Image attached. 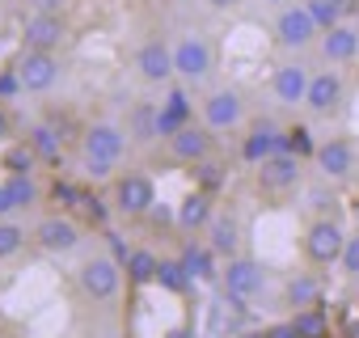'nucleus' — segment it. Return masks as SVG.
I'll list each match as a JSON object with an SVG mask.
<instances>
[{
	"label": "nucleus",
	"instance_id": "obj_16",
	"mask_svg": "<svg viewBox=\"0 0 359 338\" xmlns=\"http://www.w3.org/2000/svg\"><path fill=\"white\" fill-rule=\"evenodd\" d=\"M313 161H317V169H321V174H325V178H334V182L351 178L355 169H359V161H355V148H351L346 140H325V144H317Z\"/></svg>",
	"mask_w": 359,
	"mask_h": 338
},
{
	"label": "nucleus",
	"instance_id": "obj_32",
	"mask_svg": "<svg viewBox=\"0 0 359 338\" xmlns=\"http://www.w3.org/2000/svg\"><path fill=\"white\" fill-rule=\"evenodd\" d=\"M22 245H26V229L13 220H0V258H13Z\"/></svg>",
	"mask_w": 359,
	"mask_h": 338
},
{
	"label": "nucleus",
	"instance_id": "obj_12",
	"mask_svg": "<svg viewBox=\"0 0 359 338\" xmlns=\"http://www.w3.org/2000/svg\"><path fill=\"white\" fill-rule=\"evenodd\" d=\"M135 72H140L148 85L173 81V76H177V72H173V47H169L165 39H144V43L135 47Z\"/></svg>",
	"mask_w": 359,
	"mask_h": 338
},
{
	"label": "nucleus",
	"instance_id": "obj_18",
	"mask_svg": "<svg viewBox=\"0 0 359 338\" xmlns=\"http://www.w3.org/2000/svg\"><path fill=\"white\" fill-rule=\"evenodd\" d=\"M338 102H342V72H338V68H321V72H313L309 93H304V106H309L313 114H330Z\"/></svg>",
	"mask_w": 359,
	"mask_h": 338
},
{
	"label": "nucleus",
	"instance_id": "obj_1",
	"mask_svg": "<svg viewBox=\"0 0 359 338\" xmlns=\"http://www.w3.org/2000/svg\"><path fill=\"white\" fill-rule=\"evenodd\" d=\"M212 68H216V51H212V43L203 34H182V39L173 43V72L182 76L187 85L208 81Z\"/></svg>",
	"mask_w": 359,
	"mask_h": 338
},
{
	"label": "nucleus",
	"instance_id": "obj_10",
	"mask_svg": "<svg viewBox=\"0 0 359 338\" xmlns=\"http://www.w3.org/2000/svg\"><path fill=\"white\" fill-rule=\"evenodd\" d=\"M212 148H216L212 127L182 123V127L169 135V156H173V161H182V165H199V161H208V156H212Z\"/></svg>",
	"mask_w": 359,
	"mask_h": 338
},
{
	"label": "nucleus",
	"instance_id": "obj_5",
	"mask_svg": "<svg viewBox=\"0 0 359 338\" xmlns=\"http://www.w3.org/2000/svg\"><path fill=\"white\" fill-rule=\"evenodd\" d=\"M76 283H81V292H85L89 300L106 304V300L118 296V288H123V271H118L114 258H89V262L76 271Z\"/></svg>",
	"mask_w": 359,
	"mask_h": 338
},
{
	"label": "nucleus",
	"instance_id": "obj_15",
	"mask_svg": "<svg viewBox=\"0 0 359 338\" xmlns=\"http://www.w3.org/2000/svg\"><path fill=\"white\" fill-rule=\"evenodd\" d=\"M34 245L47 254H72L81 245V224L68 216H43L34 224Z\"/></svg>",
	"mask_w": 359,
	"mask_h": 338
},
{
	"label": "nucleus",
	"instance_id": "obj_41",
	"mask_svg": "<svg viewBox=\"0 0 359 338\" xmlns=\"http://www.w3.org/2000/svg\"><path fill=\"white\" fill-rule=\"evenodd\" d=\"M165 338H195V334H191V330H187V325H173V330H169V334H165Z\"/></svg>",
	"mask_w": 359,
	"mask_h": 338
},
{
	"label": "nucleus",
	"instance_id": "obj_30",
	"mask_svg": "<svg viewBox=\"0 0 359 338\" xmlns=\"http://www.w3.org/2000/svg\"><path fill=\"white\" fill-rule=\"evenodd\" d=\"M304 5H309L313 22H317L321 30H330V26H338V22L346 18V9H351V0H304Z\"/></svg>",
	"mask_w": 359,
	"mask_h": 338
},
{
	"label": "nucleus",
	"instance_id": "obj_25",
	"mask_svg": "<svg viewBox=\"0 0 359 338\" xmlns=\"http://www.w3.org/2000/svg\"><path fill=\"white\" fill-rule=\"evenodd\" d=\"M292 325H296V334H300V338H334V330H330V317H325L317 304H313V309H296Z\"/></svg>",
	"mask_w": 359,
	"mask_h": 338
},
{
	"label": "nucleus",
	"instance_id": "obj_8",
	"mask_svg": "<svg viewBox=\"0 0 359 338\" xmlns=\"http://www.w3.org/2000/svg\"><path fill=\"white\" fill-rule=\"evenodd\" d=\"M262 283H266V271H262L254 258H245V254L229 258L224 271H220V288H224V296H233V300H250V296H258Z\"/></svg>",
	"mask_w": 359,
	"mask_h": 338
},
{
	"label": "nucleus",
	"instance_id": "obj_40",
	"mask_svg": "<svg viewBox=\"0 0 359 338\" xmlns=\"http://www.w3.org/2000/svg\"><path fill=\"white\" fill-rule=\"evenodd\" d=\"M241 0H208V9H216V13H229V9H237Z\"/></svg>",
	"mask_w": 359,
	"mask_h": 338
},
{
	"label": "nucleus",
	"instance_id": "obj_33",
	"mask_svg": "<svg viewBox=\"0 0 359 338\" xmlns=\"http://www.w3.org/2000/svg\"><path fill=\"white\" fill-rule=\"evenodd\" d=\"M161 110L169 119H177V123H191V97H187V89H169V97H165Z\"/></svg>",
	"mask_w": 359,
	"mask_h": 338
},
{
	"label": "nucleus",
	"instance_id": "obj_13",
	"mask_svg": "<svg viewBox=\"0 0 359 338\" xmlns=\"http://www.w3.org/2000/svg\"><path fill=\"white\" fill-rule=\"evenodd\" d=\"M241 119H245V102L237 89H216L203 97V127L233 131V127H241Z\"/></svg>",
	"mask_w": 359,
	"mask_h": 338
},
{
	"label": "nucleus",
	"instance_id": "obj_34",
	"mask_svg": "<svg viewBox=\"0 0 359 338\" xmlns=\"http://www.w3.org/2000/svg\"><path fill=\"white\" fill-rule=\"evenodd\" d=\"M195 178H199V187H203V191H216V187L224 182V165L208 156V161H199V165H195Z\"/></svg>",
	"mask_w": 359,
	"mask_h": 338
},
{
	"label": "nucleus",
	"instance_id": "obj_36",
	"mask_svg": "<svg viewBox=\"0 0 359 338\" xmlns=\"http://www.w3.org/2000/svg\"><path fill=\"white\" fill-rule=\"evenodd\" d=\"M287 152H296V156H313L317 152V144L309 140V127H292L287 131Z\"/></svg>",
	"mask_w": 359,
	"mask_h": 338
},
{
	"label": "nucleus",
	"instance_id": "obj_11",
	"mask_svg": "<svg viewBox=\"0 0 359 338\" xmlns=\"http://www.w3.org/2000/svg\"><path fill=\"white\" fill-rule=\"evenodd\" d=\"M64 34H68L64 18H60V13L39 9V13H30V18H26V26H22V47H26V51H60Z\"/></svg>",
	"mask_w": 359,
	"mask_h": 338
},
{
	"label": "nucleus",
	"instance_id": "obj_27",
	"mask_svg": "<svg viewBox=\"0 0 359 338\" xmlns=\"http://www.w3.org/2000/svg\"><path fill=\"white\" fill-rule=\"evenodd\" d=\"M34 165H39V152H34L30 140H18V144L5 148V169L9 174H34Z\"/></svg>",
	"mask_w": 359,
	"mask_h": 338
},
{
	"label": "nucleus",
	"instance_id": "obj_6",
	"mask_svg": "<svg viewBox=\"0 0 359 338\" xmlns=\"http://www.w3.org/2000/svg\"><path fill=\"white\" fill-rule=\"evenodd\" d=\"M81 148H85V161L118 165L123 152H127V127H118V123H93L81 135Z\"/></svg>",
	"mask_w": 359,
	"mask_h": 338
},
{
	"label": "nucleus",
	"instance_id": "obj_26",
	"mask_svg": "<svg viewBox=\"0 0 359 338\" xmlns=\"http://www.w3.org/2000/svg\"><path fill=\"white\" fill-rule=\"evenodd\" d=\"M156 283H161L165 292H187L195 279H191V271L182 266V258H161V266H156Z\"/></svg>",
	"mask_w": 359,
	"mask_h": 338
},
{
	"label": "nucleus",
	"instance_id": "obj_3",
	"mask_svg": "<svg viewBox=\"0 0 359 338\" xmlns=\"http://www.w3.org/2000/svg\"><path fill=\"white\" fill-rule=\"evenodd\" d=\"M342 245H346V233H342V224L330 220V216H317V220L304 229V254H309L313 266H334V262L342 258Z\"/></svg>",
	"mask_w": 359,
	"mask_h": 338
},
{
	"label": "nucleus",
	"instance_id": "obj_7",
	"mask_svg": "<svg viewBox=\"0 0 359 338\" xmlns=\"http://www.w3.org/2000/svg\"><path fill=\"white\" fill-rule=\"evenodd\" d=\"M152 203H156V191H152V182H148L144 174H123V178H114V212H118V216L140 220V216L152 212Z\"/></svg>",
	"mask_w": 359,
	"mask_h": 338
},
{
	"label": "nucleus",
	"instance_id": "obj_42",
	"mask_svg": "<svg viewBox=\"0 0 359 338\" xmlns=\"http://www.w3.org/2000/svg\"><path fill=\"white\" fill-rule=\"evenodd\" d=\"M34 5H39V9H47V13H55V9H60V0H34Z\"/></svg>",
	"mask_w": 359,
	"mask_h": 338
},
{
	"label": "nucleus",
	"instance_id": "obj_28",
	"mask_svg": "<svg viewBox=\"0 0 359 338\" xmlns=\"http://www.w3.org/2000/svg\"><path fill=\"white\" fill-rule=\"evenodd\" d=\"M156 266H161V258H156L152 250H131V258H127V279H131V283H156Z\"/></svg>",
	"mask_w": 359,
	"mask_h": 338
},
{
	"label": "nucleus",
	"instance_id": "obj_37",
	"mask_svg": "<svg viewBox=\"0 0 359 338\" xmlns=\"http://www.w3.org/2000/svg\"><path fill=\"white\" fill-rule=\"evenodd\" d=\"M18 212V203H13V195H9V187L5 182H0V220H9Z\"/></svg>",
	"mask_w": 359,
	"mask_h": 338
},
{
	"label": "nucleus",
	"instance_id": "obj_23",
	"mask_svg": "<svg viewBox=\"0 0 359 338\" xmlns=\"http://www.w3.org/2000/svg\"><path fill=\"white\" fill-rule=\"evenodd\" d=\"M177 258H182V266L191 271V279H216V250H212V245L187 241Z\"/></svg>",
	"mask_w": 359,
	"mask_h": 338
},
{
	"label": "nucleus",
	"instance_id": "obj_14",
	"mask_svg": "<svg viewBox=\"0 0 359 338\" xmlns=\"http://www.w3.org/2000/svg\"><path fill=\"white\" fill-rule=\"evenodd\" d=\"M275 152H287V131H283L279 123H271V119H258V123L250 127L245 144H241V156H245L250 165H262V161H271Z\"/></svg>",
	"mask_w": 359,
	"mask_h": 338
},
{
	"label": "nucleus",
	"instance_id": "obj_9",
	"mask_svg": "<svg viewBox=\"0 0 359 338\" xmlns=\"http://www.w3.org/2000/svg\"><path fill=\"white\" fill-rule=\"evenodd\" d=\"M300 187V156L296 152H275L271 161L258 165V191L262 195H287Z\"/></svg>",
	"mask_w": 359,
	"mask_h": 338
},
{
	"label": "nucleus",
	"instance_id": "obj_20",
	"mask_svg": "<svg viewBox=\"0 0 359 338\" xmlns=\"http://www.w3.org/2000/svg\"><path fill=\"white\" fill-rule=\"evenodd\" d=\"M203 233H208V245L216 250V258H237V250H241V220L233 212H216Z\"/></svg>",
	"mask_w": 359,
	"mask_h": 338
},
{
	"label": "nucleus",
	"instance_id": "obj_4",
	"mask_svg": "<svg viewBox=\"0 0 359 338\" xmlns=\"http://www.w3.org/2000/svg\"><path fill=\"white\" fill-rule=\"evenodd\" d=\"M13 72L22 81V93H47L60 81V60H55V51H26L22 47Z\"/></svg>",
	"mask_w": 359,
	"mask_h": 338
},
{
	"label": "nucleus",
	"instance_id": "obj_35",
	"mask_svg": "<svg viewBox=\"0 0 359 338\" xmlns=\"http://www.w3.org/2000/svg\"><path fill=\"white\" fill-rule=\"evenodd\" d=\"M342 275L359 279V233H346V245H342V258H338Z\"/></svg>",
	"mask_w": 359,
	"mask_h": 338
},
{
	"label": "nucleus",
	"instance_id": "obj_31",
	"mask_svg": "<svg viewBox=\"0 0 359 338\" xmlns=\"http://www.w3.org/2000/svg\"><path fill=\"white\" fill-rule=\"evenodd\" d=\"M5 187H9V195H13L18 212L39 203V187H34V178H30V174H9V178H5Z\"/></svg>",
	"mask_w": 359,
	"mask_h": 338
},
{
	"label": "nucleus",
	"instance_id": "obj_29",
	"mask_svg": "<svg viewBox=\"0 0 359 338\" xmlns=\"http://www.w3.org/2000/svg\"><path fill=\"white\" fill-rule=\"evenodd\" d=\"M287 300H292L296 309H313V304L321 300V283H317L313 275H292V279H287Z\"/></svg>",
	"mask_w": 359,
	"mask_h": 338
},
{
	"label": "nucleus",
	"instance_id": "obj_19",
	"mask_svg": "<svg viewBox=\"0 0 359 338\" xmlns=\"http://www.w3.org/2000/svg\"><path fill=\"white\" fill-rule=\"evenodd\" d=\"M309 81H313V72H309L304 64H279L275 76H271V93H275L283 106H296V102H304Z\"/></svg>",
	"mask_w": 359,
	"mask_h": 338
},
{
	"label": "nucleus",
	"instance_id": "obj_22",
	"mask_svg": "<svg viewBox=\"0 0 359 338\" xmlns=\"http://www.w3.org/2000/svg\"><path fill=\"white\" fill-rule=\"evenodd\" d=\"M216 216V208H212V191H195V195H187L182 203H177V229L182 233H195V229H208V220Z\"/></svg>",
	"mask_w": 359,
	"mask_h": 338
},
{
	"label": "nucleus",
	"instance_id": "obj_17",
	"mask_svg": "<svg viewBox=\"0 0 359 338\" xmlns=\"http://www.w3.org/2000/svg\"><path fill=\"white\" fill-rule=\"evenodd\" d=\"M317 47H321V60H325V64H351V60L359 55V30H355L351 22H338V26L321 30Z\"/></svg>",
	"mask_w": 359,
	"mask_h": 338
},
{
	"label": "nucleus",
	"instance_id": "obj_24",
	"mask_svg": "<svg viewBox=\"0 0 359 338\" xmlns=\"http://www.w3.org/2000/svg\"><path fill=\"white\" fill-rule=\"evenodd\" d=\"M26 140L34 144L39 161H47V165H60V156H64V140H60V131H55L51 123H39V127H30V135H26Z\"/></svg>",
	"mask_w": 359,
	"mask_h": 338
},
{
	"label": "nucleus",
	"instance_id": "obj_21",
	"mask_svg": "<svg viewBox=\"0 0 359 338\" xmlns=\"http://www.w3.org/2000/svg\"><path fill=\"white\" fill-rule=\"evenodd\" d=\"M127 140H131V144H152V140H161V106L135 102L131 114H127Z\"/></svg>",
	"mask_w": 359,
	"mask_h": 338
},
{
	"label": "nucleus",
	"instance_id": "obj_43",
	"mask_svg": "<svg viewBox=\"0 0 359 338\" xmlns=\"http://www.w3.org/2000/svg\"><path fill=\"white\" fill-rule=\"evenodd\" d=\"M262 5H283V0H262Z\"/></svg>",
	"mask_w": 359,
	"mask_h": 338
},
{
	"label": "nucleus",
	"instance_id": "obj_38",
	"mask_svg": "<svg viewBox=\"0 0 359 338\" xmlns=\"http://www.w3.org/2000/svg\"><path fill=\"white\" fill-rule=\"evenodd\" d=\"M266 338H300V334H296V325H292V321H279V325H271V330H266Z\"/></svg>",
	"mask_w": 359,
	"mask_h": 338
},
{
	"label": "nucleus",
	"instance_id": "obj_2",
	"mask_svg": "<svg viewBox=\"0 0 359 338\" xmlns=\"http://www.w3.org/2000/svg\"><path fill=\"white\" fill-rule=\"evenodd\" d=\"M321 39V26L313 22L309 5H279V18H275V43L287 47V51H304Z\"/></svg>",
	"mask_w": 359,
	"mask_h": 338
},
{
	"label": "nucleus",
	"instance_id": "obj_39",
	"mask_svg": "<svg viewBox=\"0 0 359 338\" xmlns=\"http://www.w3.org/2000/svg\"><path fill=\"white\" fill-rule=\"evenodd\" d=\"M9 135H13V119H9L5 106H0V144H9Z\"/></svg>",
	"mask_w": 359,
	"mask_h": 338
}]
</instances>
